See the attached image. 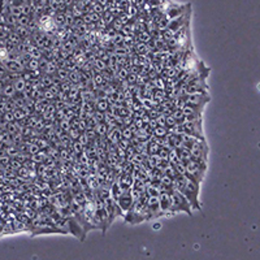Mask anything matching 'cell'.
Returning <instances> with one entry per match:
<instances>
[{
	"instance_id": "6",
	"label": "cell",
	"mask_w": 260,
	"mask_h": 260,
	"mask_svg": "<svg viewBox=\"0 0 260 260\" xmlns=\"http://www.w3.org/2000/svg\"><path fill=\"white\" fill-rule=\"evenodd\" d=\"M133 203H134V199H133V195H131V191L130 190H126L124 191L122 194L120 195V198L117 199V204L120 205L121 211H129V209L133 208Z\"/></svg>"
},
{
	"instance_id": "12",
	"label": "cell",
	"mask_w": 260,
	"mask_h": 260,
	"mask_svg": "<svg viewBox=\"0 0 260 260\" xmlns=\"http://www.w3.org/2000/svg\"><path fill=\"white\" fill-rule=\"evenodd\" d=\"M108 125H107L105 122H100V124H96V126H95V133L98 135H105L108 134Z\"/></svg>"
},
{
	"instance_id": "18",
	"label": "cell",
	"mask_w": 260,
	"mask_h": 260,
	"mask_svg": "<svg viewBox=\"0 0 260 260\" xmlns=\"http://www.w3.org/2000/svg\"><path fill=\"white\" fill-rule=\"evenodd\" d=\"M148 51H150V49H148V47L146 44H138L137 46V52L139 53V55H146Z\"/></svg>"
},
{
	"instance_id": "2",
	"label": "cell",
	"mask_w": 260,
	"mask_h": 260,
	"mask_svg": "<svg viewBox=\"0 0 260 260\" xmlns=\"http://www.w3.org/2000/svg\"><path fill=\"white\" fill-rule=\"evenodd\" d=\"M185 168H186V174H185V176H186L187 178L197 181V182L200 183L202 180L204 178L207 165H205L204 161H199V160L191 159V160H189L187 163H185Z\"/></svg>"
},
{
	"instance_id": "13",
	"label": "cell",
	"mask_w": 260,
	"mask_h": 260,
	"mask_svg": "<svg viewBox=\"0 0 260 260\" xmlns=\"http://www.w3.org/2000/svg\"><path fill=\"white\" fill-rule=\"evenodd\" d=\"M55 74L59 77L60 81L64 82V81H68V77H69V70H68V69H57Z\"/></svg>"
},
{
	"instance_id": "1",
	"label": "cell",
	"mask_w": 260,
	"mask_h": 260,
	"mask_svg": "<svg viewBox=\"0 0 260 260\" xmlns=\"http://www.w3.org/2000/svg\"><path fill=\"white\" fill-rule=\"evenodd\" d=\"M182 193L189 203L191 204L193 209H200V203H199V193H200V183L197 181H193L190 178H187L186 185L183 186V189L180 191Z\"/></svg>"
},
{
	"instance_id": "3",
	"label": "cell",
	"mask_w": 260,
	"mask_h": 260,
	"mask_svg": "<svg viewBox=\"0 0 260 260\" xmlns=\"http://www.w3.org/2000/svg\"><path fill=\"white\" fill-rule=\"evenodd\" d=\"M169 195H170V212L172 213L186 212L189 215H191V212H193L191 204L189 203L186 197H185L182 193L174 190L173 193H170Z\"/></svg>"
},
{
	"instance_id": "23",
	"label": "cell",
	"mask_w": 260,
	"mask_h": 260,
	"mask_svg": "<svg viewBox=\"0 0 260 260\" xmlns=\"http://www.w3.org/2000/svg\"><path fill=\"white\" fill-rule=\"evenodd\" d=\"M127 81H129V83H135V82H137V78H135L134 74H129V76H127Z\"/></svg>"
},
{
	"instance_id": "5",
	"label": "cell",
	"mask_w": 260,
	"mask_h": 260,
	"mask_svg": "<svg viewBox=\"0 0 260 260\" xmlns=\"http://www.w3.org/2000/svg\"><path fill=\"white\" fill-rule=\"evenodd\" d=\"M208 100L209 99L205 94H191V95H187V96L185 98V105L191 107V108L202 109L203 111L205 103H207Z\"/></svg>"
},
{
	"instance_id": "24",
	"label": "cell",
	"mask_w": 260,
	"mask_h": 260,
	"mask_svg": "<svg viewBox=\"0 0 260 260\" xmlns=\"http://www.w3.org/2000/svg\"><path fill=\"white\" fill-rule=\"evenodd\" d=\"M39 1H41L42 5H46V4H48L49 3V0H39Z\"/></svg>"
},
{
	"instance_id": "19",
	"label": "cell",
	"mask_w": 260,
	"mask_h": 260,
	"mask_svg": "<svg viewBox=\"0 0 260 260\" xmlns=\"http://www.w3.org/2000/svg\"><path fill=\"white\" fill-rule=\"evenodd\" d=\"M55 24H57L59 26H61V25H64L65 24V16L64 15H56V17H55Z\"/></svg>"
},
{
	"instance_id": "14",
	"label": "cell",
	"mask_w": 260,
	"mask_h": 260,
	"mask_svg": "<svg viewBox=\"0 0 260 260\" xmlns=\"http://www.w3.org/2000/svg\"><path fill=\"white\" fill-rule=\"evenodd\" d=\"M38 68H39V60L37 59H30V61L26 65V69L30 70V72H35V70H38Z\"/></svg>"
},
{
	"instance_id": "17",
	"label": "cell",
	"mask_w": 260,
	"mask_h": 260,
	"mask_svg": "<svg viewBox=\"0 0 260 260\" xmlns=\"http://www.w3.org/2000/svg\"><path fill=\"white\" fill-rule=\"evenodd\" d=\"M94 68L98 70V72H102V70H105V64L103 61L102 59H96L95 60V64H94Z\"/></svg>"
},
{
	"instance_id": "21",
	"label": "cell",
	"mask_w": 260,
	"mask_h": 260,
	"mask_svg": "<svg viewBox=\"0 0 260 260\" xmlns=\"http://www.w3.org/2000/svg\"><path fill=\"white\" fill-rule=\"evenodd\" d=\"M121 135H124L126 139H130L131 138V130L130 129H124L122 131H121Z\"/></svg>"
},
{
	"instance_id": "9",
	"label": "cell",
	"mask_w": 260,
	"mask_h": 260,
	"mask_svg": "<svg viewBox=\"0 0 260 260\" xmlns=\"http://www.w3.org/2000/svg\"><path fill=\"white\" fill-rule=\"evenodd\" d=\"M13 87H15V91H17V92H24L26 90V81H25L24 78H17L15 85H13Z\"/></svg>"
},
{
	"instance_id": "4",
	"label": "cell",
	"mask_w": 260,
	"mask_h": 260,
	"mask_svg": "<svg viewBox=\"0 0 260 260\" xmlns=\"http://www.w3.org/2000/svg\"><path fill=\"white\" fill-rule=\"evenodd\" d=\"M182 129L183 133L187 135H191L198 139H204L203 137V127H202V120H195V121H183L182 122Z\"/></svg>"
},
{
	"instance_id": "7",
	"label": "cell",
	"mask_w": 260,
	"mask_h": 260,
	"mask_svg": "<svg viewBox=\"0 0 260 260\" xmlns=\"http://www.w3.org/2000/svg\"><path fill=\"white\" fill-rule=\"evenodd\" d=\"M159 203H160V211L164 215L166 212H170V195L166 193H160L159 195ZM172 213V212H170Z\"/></svg>"
},
{
	"instance_id": "25",
	"label": "cell",
	"mask_w": 260,
	"mask_h": 260,
	"mask_svg": "<svg viewBox=\"0 0 260 260\" xmlns=\"http://www.w3.org/2000/svg\"><path fill=\"white\" fill-rule=\"evenodd\" d=\"M0 99H1V96H0Z\"/></svg>"
},
{
	"instance_id": "16",
	"label": "cell",
	"mask_w": 260,
	"mask_h": 260,
	"mask_svg": "<svg viewBox=\"0 0 260 260\" xmlns=\"http://www.w3.org/2000/svg\"><path fill=\"white\" fill-rule=\"evenodd\" d=\"M15 87H13V85H7V86L3 88V94L5 95V96H13V94H15Z\"/></svg>"
},
{
	"instance_id": "10",
	"label": "cell",
	"mask_w": 260,
	"mask_h": 260,
	"mask_svg": "<svg viewBox=\"0 0 260 260\" xmlns=\"http://www.w3.org/2000/svg\"><path fill=\"white\" fill-rule=\"evenodd\" d=\"M154 134L158 138H165L166 135L169 134V130H168V127H165V126H156L154 129Z\"/></svg>"
},
{
	"instance_id": "15",
	"label": "cell",
	"mask_w": 260,
	"mask_h": 260,
	"mask_svg": "<svg viewBox=\"0 0 260 260\" xmlns=\"http://www.w3.org/2000/svg\"><path fill=\"white\" fill-rule=\"evenodd\" d=\"M10 15L12 16H15V17H18L22 15V8H21V5H10Z\"/></svg>"
},
{
	"instance_id": "20",
	"label": "cell",
	"mask_w": 260,
	"mask_h": 260,
	"mask_svg": "<svg viewBox=\"0 0 260 260\" xmlns=\"http://www.w3.org/2000/svg\"><path fill=\"white\" fill-rule=\"evenodd\" d=\"M29 152L30 154H39L41 148L38 147V144H29Z\"/></svg>"
},
{
	"instance_id": "8",
	"label": "cell",
	"mask_w": 260,
	"mask_h": 260,
	"mask_svg": "<svg viewBox=\"0 0 260 260\" xmlns=\"http://www.w3.org/2000/svg\"><path fill=\"white\" fill-rule=\"evenodd\" d=\"M41 25L42 27H43V30L46 31H51L53 30V26H55V22H53V20L51 18V17H43V18L41 20Z\"/></svg>"
},
{
	"instance_id": "11",
	"label": "cell",
	"mask_w": 260,
	"mask_h": 260,
	"mask_svg": "<svg viewBox=\"0 0 260 260\" xmlns=\"http://www.w3.org/2000/svg\"><path fill=\"white\" fill-rule=\"evenodd\" d=\"M109 108V102L108 99H96V109L98 111L104 112Z\"/></svg>"
},
{
	"instance_id": "22",
	"label": "cell",
	"mask_w": 260,
	"mask_h": 260,
	"mask_svg": "<svg viewBox=\"0 0 260 260\" xmlns=\"http://www.w3.org/2000/svg\"><path fill=\"white\" fill-rule=\"evenodd\" d=\"M74 151H76L77 154L82 151V144L80 143V142H76V143H74Z\"/></svg>"
}]
</instances>
